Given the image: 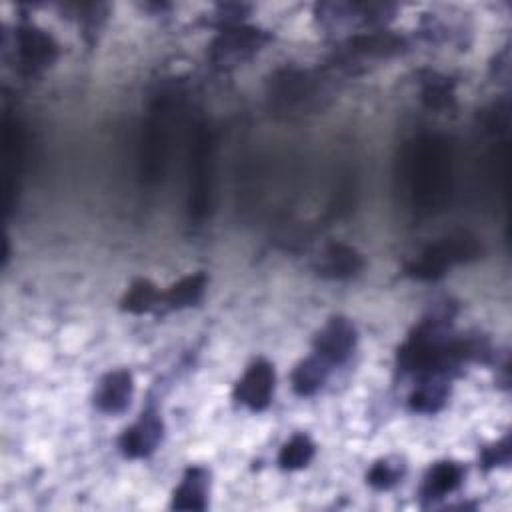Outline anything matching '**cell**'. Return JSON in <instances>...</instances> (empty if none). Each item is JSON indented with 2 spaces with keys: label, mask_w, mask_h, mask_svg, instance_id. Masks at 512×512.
<instances>
[{
  "label": "cell",
  "mask_w": 512,
  "mask_h": 512,
  "mask_svg": "<svg viewBox=\"0 0 512 512\" xmlns=\"http://www.w3.org/2000/svg\"><path fill=\"white\" fill-rule=\"evenodd\" d=\"M482 246L478 238L460 232L430 244L414 262L406 266V272L418 280H438L446 274L452 264L468 262L478 258Z\"/></svg>",
  "instance_id": "1"
},
{
  "label": "cell",
  "mask_w": 512,
  "mask_h": 512,
  "mask_svg": "<svg viewBox=\"0 0 512 512\" xmlns=\"http://www.w3.org/2000/svg\"><path fill=\"white\" fill-rule=\"evenodd\" d=\"M14 42L18 58L16 64L22 74H36L58 58V44L54 38L34 24L18 26Z\"/></svg>",
  "instance_id": "2"
},
{
  "label": "cell",
  "mask_w": 512,
  "mask_h": 512,
  "mask_svg": "<svg viewBox=\"0 0 512 512\" xmlns=\"http://www.w3.org/2000/svg\"><path fill=\"white\" fill-rule=\"evenodd\" d=\"M268 40V34L250 26H234L222 30L212 44V60L216 64H238L250 58Z\"/></svg>",
  "instance_id": "3"
},
{
  "label": "cell",
  "mask_w": 512,
  "mask_h": 512,
  "mask_svg": "<svg viewBox=\"0 0 512 512\" xmlns=\"http://www.w3.org/2000/svg\"><path fill=\"white\" fill-rule=\"evenodd\" d=\"M274 394V366L268 360H256L234 386V398L248 410L268 408Z\"/></svg>",
  "instance_id": "4"
},
{
  "label": "cell",
  "mask_w": 512,
  "mask_h": 512,
  "mask_svg": "<svg viewBox=\"0 0 512 512\" xmlns=\"http://www.w3.org/2000/svg\"><path fill=\"white\" fill-rule=\"evenodd\" d=\"M354 346H356V330L352 322H348L342 316L330 318L314 338L316 356H320L330 366L346 362L352 356Z\"/></svg>",
  "instance_id": "5"
},
{
  "label": "cell",
  "mask_w": 512,
  "mask_h": 512,
  "mask_svg": "<svg viewBox=\"0 0 512 512\" xmlns=\"http://www.w3.org/2000/svg\"><path fill=\"white\" fill-rule=\"evenodd\" d=\"M164 424L156 410L146 408L140 418L122 432L118 446L126 458H144L156 450L162 440Z\"/></svg>",
  "instance_id": "6"
},
{
  "label": "cell",
  "mask_w": 512,
  "mask_h": 512,
  "mask_svg": "<svg viewBox=\"0 0 512 512\" xmlns=\"http://www.w3.org/2000/svg\"><path fill=\"white\" fill-rule=\"evenodd\" d=\"M132 374L124 368L104 374L94 392V406L104 414H120L132 398Z\"/></svg>",
  "instance_id": "7"
},
{
  "label": "cell",
  "mask_w": 512,
  "mask_h": 512,
  "mask_svg": "<svg viewBox=\"0 0 512 512\" xmlns=\"http://www.w3.org/2000/svg\"><path fill=\"white\" fill-rule=\"evenodd\" d=\"M316 92L312 78L302 70H282L272 80V98L274 102L288 110L292 106H302Z\"/></svg>",
  "instance_id": "8"
},
{
  "label": "cell",
  "mask_w": 512,
  "mask_h": 512,
  "mask_svg": "<svg viewBox=\"0 0 512 512\" xmlns=\"http://www.w3.org/2000/svg\"><path fill=\"white\" fill-rule=\"evenodd\" d=\"M364 268L362 254L342 242H332L324 248L320 262H318V274L324 278H352Z\"/></svg>",
  "instance_id": "9"
},
{
  "label": "cell",
  "mask_w": 512,
  "mask_h": 512,
  "mask_svg": "<svg viewBox=\"0 0 512 512\" xmlns=\"http://www.w3.org/2000/svg\"><path fill=\"white\" fill-rule=\"evenodd\" d=\"M464 480V466L452 460L436 462L428 468L422 486H420V500L434 502L444 498L446 494L454 492Z\"/></svg>",
  "instance_id": "10"
},
{
  "label": "cell",
  "mask_w": 512,
  "mask_h": 512,
  "mask_svg": "<svg viewBox=\"0 0 512 512\" xmlns=\"http://www.w3.org/2000/svg\"><path fill=\"white\" fill-rule=\"evenodd\" d=\"M208 504V472L202 466L186 470L180 486L174 490L172 508L176 510H204Z\"/></svg>",
  "instance_id": "11"
},
{
  "label": "cell",
  "mask_w": 512,
  "mask_h": 512,
  "mask_svg": "<svg viewBox=\"0 0 512 512\" xmlns=\"http://www.w3.org/2000/svg\"><path fill=\"white\" fill-rule=\"evenodd\" d=\"M448 400V380L446 376H422L418 386L408 398L414 412L436 414Z\"/></svg>",
  "instance_id": "12"
},
{
  "label": "cell",
  "mask_w": 512,
  "mask_h": 512,
  "mask_svg": "<svg viewBox=\"0 0 512 512\" xmlns=\"http://www.w3.org/2000/svg\"><path fill=\"white\" fill-rule=\"evenodd\" d=\"M206 282H208V278H206L204 272L184 276L182 280H178L176 284H172L168 290L162 292L160 308L180 310V308L196 306L204 296Z\"/></svg>",
  "instance_id": "13"
},
{
  "label": "cell",
  "mask_w": 512,
  "mask_h": 512,
  "mask_svg": "<svg viewBox=\"0 0 512 512\" xmlns=\"http://www.w3.org/2000/svg\"><path fill=\"white\" fill-rule=\"evenodd\" d=\"M328 374H330V364L314 354L296 364V368L290 376L292 390L298 396H312L326 384Z\"/></svg>",
  "instance_id": "14"
},
{
  "label": "cell",
  "mask_w": 512,
  "mask_h": 512,
  "mask_svg": "<svg viewBox=\"0 0 512 512\" xmlns=\"http://www.w3.org/2000/svg\"><path fill=\"white\" fill-rule=\"evenodd\" d=\"M162 292L146 278H138L130 284L128 292L122 298V310L130 314H146L160 308Z\"/></svg>",
  "instance_id": "15"
},
{
  "label": "cell",
  "mask_w": 512,
  "mask_h": 512,
  "mask_svg": "<svg viewBox=\"0 0 512 512\" xmlns=\"http://www.w3.org/2000/svg\"><path fill=\"white\" fill-rule=\"evenodd\" d=\"M402 38L390 32H372L360 34L350 40V50L364 56H390L402 50Z\"/></svg>",
  "instance_id": "16"
},
{
  "label": "cell",
  "mask_w": 512,
  "mask_h": 512,
  "mask_svg": "<svg viewBox=\"0 0 512 512\" xmlns=\"http://www.w3.org/2000/svg\"><path fill=\"white\" fill-rule=\"evenodd\" d=\"M316 446L310 440L308 434H294L282 448L278 454V464L284 470H300L304 466H308L314 458Z\"/></svg>",
  "instance_id": "17"
},
{
  "label": "cell",
  "mask_w": 512,
  "mask_h": 512,
  "mask_svg": "<svg viewBox=\"0 0 512 512\" xmlns=\"http://www.w3.org/2000/svg\"><path fill=\"white\" fill-rule=\"evenodd\" d=\"M404 470L406 466L400 458L388 456L372 464V468L366 474V482L376 490H388L400 482V478L404 476Z\"/></svg>",
  "instance_id": "18"
},
{
  "label": "cell",
  "mask_w": 512,
  "mask_h": 512,
  "mask_svg": "<svg viewBox=\"0 0 512 512\" xmlns=\"http://www.w3.org/2000/svg\"><path fill=\"white\" fill-rule=\"evenodd\" d=\"M422 98L430 108H448L452 102V84L448 82V78L432 74L424 82Z\"/></svg>",
  "instance_id": "19"
},
{
  "label": "cell",
  "mask_w": 512,
  "mask_h": 512,
  "mask_svg": "<svg viewBox=\"0 0 512 512\" xmlns=\"http://www.w3.org/2000/svg\"><path fill=\"white\" fill-rule=\"evenodd\" d=\"M508 462H510V438L508 436H504L502 440H498L492 446L482 448V452H480V464L486 470L494 468V466L508 464Z\"/></svg>",
  "instance_id": "20"
}]
</instances>
